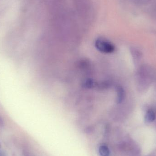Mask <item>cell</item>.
Here are the masks:
<instances>
[{
  "instance_id": "obj_1",
  "label": "cell",
  "mask_w": 156,
  "mask_h": 156,
  "mask_svg": "<svg viewBox=\"0 0 156 156\" xmlns=\"http://www.w3.org/2000/svg\"><path fill=\"white\" fill-rule=\"evenodd\" d=\"M96 48L102 53H111L115 49L114 45L109 40L103 38H99L95 43Z\"/></svg>"
},
{
  "instance_id": "obj_2",
  "label": "cell",
  "mask_w": 156,
  "mask_h": 156,
  "mask_svg": "<svg viewBox=\"0 0 156 156\" xmlns=\"http://www.w3.org/2000/svg\"><path fill=\"white\" fill-rule=\"evenodd\" d=\"M98 153L100 156H112L111 151L107 145L101 144L98 147Z\"/></svg>"
},
{
  "instance_id": "obj_3",
  "label": "cell",
  "mask_w": 156,
  "mask_h": 156,
  "mask_svg": "<svg viewBox=\"0 0 156 156\" xmlns=\"http://www.w3.org/2000/svg\"><path fill=\"white\" fill-rule=\"evenodd\" d=\"M155 118L156 114L154 110L150 109L147 112L145 117V120L146 122H152L154 121Z\"/></svg>"
},
{
  "instance_id": "obj_4",
  "label": "cell",
  "mask_w": 156,
  "mask_h": 156,
  "mask_svg": "<svg viewBox=\"0 0 156 156\" xmlns=\"http://www.w3.org/2000/svg\"><path fill=\"white\" fill-rule=\"evenodd\" d=\"M117 102L118 103H121L123 101L125 98V94L124 90L121 87H118L117 88Z\"/></svg>"
},
{
  "instance_id": "obj_5",
  "label": "cell",
  "mask_w": 156,
  "mask_h": 156,
  "mask_svg": "<svg viewBox=\"0 0 156 156\" xmlns=\"http://www.w3.org/2000/svg\"><path fill=\"white\" fill-rule=\"evenodd\" d=\"M132 53L133 56L135 58H139L142 56L141 52H140L139 50H137L136 48H133V49H132Z\"/></svg>"
},
{
  "instance_id": "obj_6",
  "label": "cell",
  "mask_w": 156,
  "mask_h": 156,
  "mask_svg": "<svg viewBox=\"0 0 156 156\" xmlns=\"http://www.w3.org/2000/svg\"><path fill=\"white\" fill-rule=\"evenodd\" d=\"M0 148H1V145H0Z\"/></svg>"
}]
</instances>
